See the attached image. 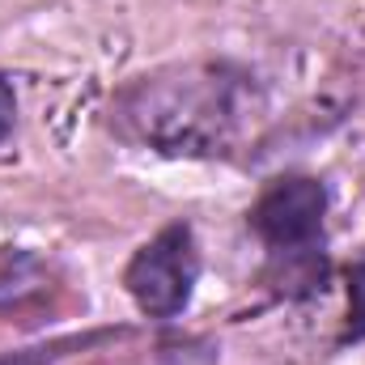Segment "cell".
I'll use <instances>...</instances> for the list:
<instances>
[{
    "label": "cell",
    "instance_id": "cell-1",
    "mask_svg": "<svg viewBox=\"0 0 365 365\" xmlns=\"http://www.w3.org/2000/svg\"><path fill=\"white\" fill-rule=\"evenodd\" d=\"M264 86L230 60H195L149 73L115 98L110 115L136 145L170 158L234 153L264 115Z\"/></svg>",
    "mask_w": 365,
    "mask_h": 365
},
{
    "label": "cell",
    "instance_id": "cell-2",
    "mask_svg": "<svg viewBox=\"0 0 365 365\" xmlns=\"http://www.w3.org/2000/svg\"><path fill=\"white\" fill-rule=\"evenodd\" d=\"M327 187L310 175L272 179L247 212V225L272 255L276 280L289 297L323 293L327 259H323V225H327Z\"/></svg>",
    "mask_w": 365,
    "mask_h": 365
},
{
    "label": "cell",
    "instance_id": "cell-3",
    "mask_svg": "<svg viewBox=\"0 0 365 365\" xmlns=\"http://www.w3.org/2000/svg\"><path fill=\"white\" fill-rule=\"evenodd\" d=\"M195 280H200V247L187 221H170L166 230H158L123 268L128 297L145 319H158V323L179 319L191 306Z\"/></svg>",
    "mask_w": 365,
    "mask_h": 365
},
{
    "label": "cell",
    "instance_id": "cell-4",
    "mask_svg": "<svg viewBox=\"0 0 365 365\" xmlns=\"http://www.w3.org/2000/svg\"><path fill=\"white\" fill-rule=\"evenodd\" d=\"M128 336L123 327H93V331H68V336H51L43 344H26V349H13V353H0V365H64L77 353H90L102 349L110 340Z\"/></svg>",
    "mask_w": 365,
    "mask_h": 365
},
{
    "label": "cell",
    "instance_id": "cell-5",
    "mask_svg": "<svg viewBox=\"0 0 365 365\" xmlns=\"http://www.w3.org/2000/svg\"><path fill=\"white\" fill-rule=\"evenodd\" d=\"M357 340H365V264L349 268V327L340 344H357Z\"/></svg>",
    "mask_w": 365,
    "mask_h": 365
},
{
    "label": "cell",
    "instance_id": "cell-6",
    "mask_svg": "<svg viewBox=\"0 0 365 365\" xmlns=\"http://www.w3.org/2000/svg\"><path fill=\"white\" fill-rule=\"evenodd\" d=\"M13 123H17V93H13V81L0 73V145L13 136Z\"/></svg>",
    "mask_w": 365,
    "mask_h": 365
}]
</instances>
